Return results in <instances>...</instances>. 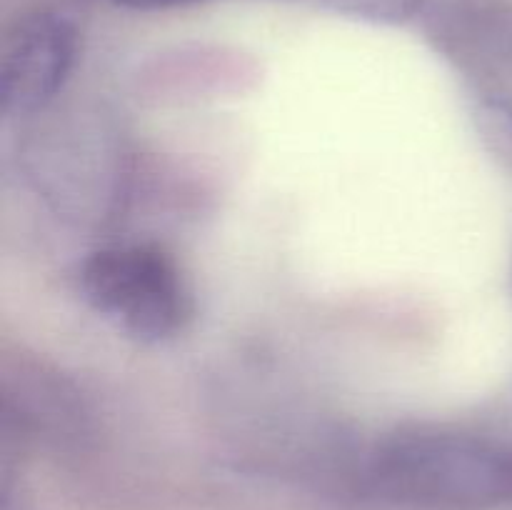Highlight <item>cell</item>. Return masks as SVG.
I'll list each match as a JSON object with an SVG mask.
<instances>
[{"label":"cell","instance_id":"obj_1","mask_svg":"<svg viewBox=\"0 0 512 510\" xmlns=\"http://www.w3.org/2000/svg\"><path fill=\"white\" fill-rule=\"evenodd\" d=\"M368 485L405 508H505L512 505V440L445 428L405 430L375 448Z\"/></svg>","mask_w":512,"mask_h":510},{"label":"cell","instance_id":"obj_2","mask_svg":"<svg viewBox=\"0 0 512 510\" xmlns=\"http://www.w3.org/2000/svg\"><path fill=\"white\" fill-rule=\"evenodd\" d=\"M85 300L128 335L160 343L185 328L193 313L178 265L153 245H110L80 270Z\"/></svg>","mask_w":512,"mask_h":510},{"label":"cell","instance_id":"obj_3","mask_svg":"<svg viewBox=\"0 0 512 510\" xmlns=\"http://www.w3.org/2000/svg\"><path fill=\"white\" fill-rule=\"evenodd\" d=\"M75 28L55 13L20 20L8 35L0 63V103L10 118L43 110L68 80L75 60Z\"/></svg>","mask_w":512,"mask_h":510},{"label":"cell","instance_id":"obj_4","mask_svg":"<svg viewBox=\"0 0 512 510\" xmlns=\"http://www.w3.org/2000/svg\"><path fill=\"white\" fill-rule=\"evenodd\" d=\"M298 3L315 5L355 20H368V23L398 25L415 18L423 0H298Z\"/></svg>","mask_w":512,"mask_h":510},{"label":"cell","instance_id":"obj_5","mask_svg":"<svg viewBox=\"0 0 512 510\" xmlns=\"http://www.w3.org/2000/svg\"><path fill=\"white\" fill-rule=\"evenodd\" d=\"M480 120L488 143L512 168V105L505 100H488L480 108Z\"/></svg>","mask_w":512,"mask_h":510},{"label":"cell","instance_id":"obj_6","mask_svg":"<svg viewBox=\"0 0 512 510\" xmlns=\"http://www.w3.org/2000/svg\"><path fill=\"white\" fill-rule=\"evenodd\" d=\"M110 3L120 5V8H130V10H168V8H183V5L203 3V0H110Z\"/></svg>","mask_w":512,"mask_h":510},{"label":"cell","instance_id":"obj_7","mask_svg":"<svg viewBox=\"0 0 512 510\" xmlns=\"http://www.w3.org/2000/svg\"><path fill=\"white\" fill-rule=\"evenodd\" d=\"M3 510H30V508H28V505H25V503H20V500H15L10 493H5Z\"/></svg>","mask_w":512,"mask_h":510}]
</instances>
